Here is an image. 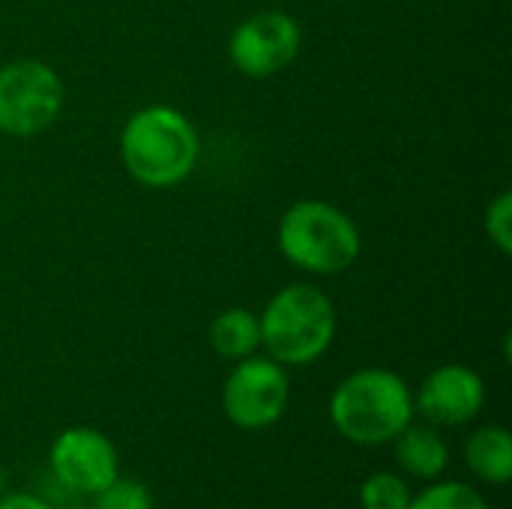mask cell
Wrapping results in <instances>:
<instances>
[{
	"label": "cell",
	"mask_w": 512,
	"mask_h": 509,
	"mask_svg": "<svg viewBox=\"0 0 512 509\" xmlns=\"http://www.w3.org/2000/svg\"><path fill=\"white\" fill-rule=\"evenodd\" d=\"M93 509H153V495L144 483L117 477L93 495Z\"/></svg>",
	"instance_id": "cell-15"
},
{
	"label": "cell",
	"mask_w": 512,
	"mask_h": 509,
	"mask_svg": "<svg viewBox=\"0 0 512 509\" xmlns=\"http://www.w3.org/2000/svg\"><path fill=\"white\" fill-rule=\"evenodd\" d=\"M63 111V81L42 60L0 66V132L30 138L45 132Z\"/></svg>",
	"instance_id": "cell-5"
},
{
	"label": "cell",
	"mask_w": 512,
	"mask_h": 509,
	"mask_svg": "<svg viewBox=\"0 0 512 509\" xmlns=\"http://www.w3.org/2000/svg\"><path fill=\"white\" fill-rule=\"evenodd\" d=\"M48 468L66 492L93 498L120 477V456L105 432L72 426L54 438L48 450Z\"/></svg>",
	"instance_id": "cell-7"
},
{
	"label": "cell",
	"mask_w": 512,
	"mask_h": 509,
	"mask_svg": "<svg viewBox=\"0 0 512 509\" xmlns=\"http://www.w3.org/2000/svg\"><path fill=\"white\" fill-rule=\"evenodd\" d=\"M465 462L483 483L507 486L512 480V435L504 426H480L465 444Z\"/></svg>",
	"instance_id": "cell-11"
},
{
	"label": "cell",
	"mask_w": 512,
	"mask_h": 509,
	"mask_svg": "<svg viewBox=\"0 0 512 509\" xmlns=\"http://www.w3.org/2000/svg\"><path fill=\"white\" fill-rule=\"evenodd\" d=\"M411 489L393 471H378L363 480L360 486V507L363 509H408Z\"/></svg>",
	"instance_id": "cell-14"
},
{
	"label": "cell",
	"mask_w": 512,
	"mask_h": 509,
	"mask_svg": "<svg viewBox=\"0 0 512 509\" xmlns=\"http://www.w3.org/2000/svg\"><path fill=\"white\" fill-rule=\"evenodd\" d=\"M0 509H54L45 498L30 495V492H9L0 495Z\"/></svg>",
	"instance_id": "cell-17"
},
{
	"label": "cell",
	"mask_w": 512,
	"mask_h": 509,
	"mask_svg": "<svg viewBox=\"0 0 512 509\" xmlns=\"http://www.w3.org/2000/svg\"><path fill=\"white\" fill-rule=\"evenodd\" d=\"M486 405L483 378L462 363L438 366L426 375L414 396V414H420L429 426H465L480 417Z\"/></svg>",
	"instance_id": "cell-9"
},
{
	"label": "cell",
	"mask_w": 512,
	"mask_h": 509,
	"mask_svg": "<svg viewBox=\"0 0 512 509\" xmlns=\"http://www.w3.org/2000/svg\"><path fill=\"white\" fill-rule=\"evenodd\" d=\"M390 444L399 468L417 480H441L450 465V447L435 426L408 423Z\"/></svg>",
	"instance_id": "cell-10"
},
{
	"label": "cell",
	"mask_w": 512,
	"mask_h": 509,
	"mask_svg": "<svg viewBox=\"0 0 512 509\" xmlns=\"http://www.w3.org/2000/svg\"><path fill=\"white\" fill-rule=\"evenodd\" d=\"M210 345L219 357L225 360H243V357H252L258 348H261V324H258V315L243 309V306H234V309H225L213 318L210 324Z\"/></svg>",
	"instance_id": "cell-12"
},
{
	"label": "cell",
	"mask_w": 512,
	"mask_h": 509,
	"mask_svg": "<svg viewBox=\"0 0 512 509\" xmlns=\"http://www.w3.org/2000/svg\"><path fill=\"white\" fill-rule=\"evenodd\" d=\"M261 348L282 366H309L327 354L336 339L333 300L306 282L285 285L258 315Z\"/></svg>",
	"instance_id": "cell-3"
},
{
	"label": "cell",
	"mask_w": 512,
	"mask_h": 509,
	"mask_svg": "<svg viewBox=\"0 0 512 509\" xmlns=\"http://www.w3.org/2000/svg\"><path fill=\"white\" fill-rule=\"evenodd\" d=\"M276 240L282 255L312 276L345 273L348 267H354L363 249L354 219L336 204L318 198L291 204L279 219Z\"/></svg>",
	"instance_id": "cell-4"
},
{
	"label": "cell",
	"mask_w": 512,
	"mask_h": 509,
	"mask_svg": "<svg viewBox=\"0 0 512 509\" xmlns=\"http://www.w3.org/2000/svg\"><path fill=\"white\" fill-rule=\"evenodd\" d=\"M201 141L186 114L171 105L135 111L120 132V159L132 180L150 189L183 183L198 165Z\"/></svg>",
	"instance_id": "cell-1"
},
{
	"label": "cell",
	"mask_w": 512,
	"mask_h": 509,
	"mask_svg": "<svg viewBox=\"0 0 512 509\" xmlns=\"http://www.w3.org/2000/svg\"><path fill=\"white\" fill-rule=\"evenodd\" d=\"M333 429L357 447L390 444L414 423V393L390 369H357L330 396Z\"/></svg>",
	"instance_id": "cell-2"
},
{
	"label": "cell",
	"mask_w": 512,
	"mask_h": 509,
	"mask_svg": "<svg viewBox=\"0 0 512 509\" xmlns=\"http://www.w3.org/2000/svg\"><path fill=\"white\" fill-rule=\"evenodd\" d=\"M303 33L300 24L279 9L249 15L228 39V54L246 78H273L294 63Z\"/></svg>",
	"instance_id": "cell-8"
},
{
	"label": "cell",
	"mask_w": 512,
	"mask_h": 509,
	"mask_svg": "<svg viewBox=\"0 0 512 509\" xmlns=\"http://www.w3.org/2000/svg\"><path fill=\"white\" fill-rule=\"evenodd\" d=\"M408 509H489L486 498L462 480H438L420 495H411Z\"/></svg>",
	"instance_id": "cell-13"
},
{
	"label": "cell",
	"mask_w": 512,
	"mask_h": 509,
	"mask_svg": "<svg viewBox=\"0 0 512 509\" xmlns=\"http://www.w3.org/2000/svg\"><path fill=\"white\" fill-rule=\"evenodd\" d=\"M486 234L501 255H512V195L501 192L486 210Z\"/></svg>",
	"instance_id": "cell-16"
},
{
	"label": "cell",
	"mask_w": 512,
	"mask_h": 509,
	"mask_svg": "<svg viewBox=\"0 0 512 509\" xmlns=\"http://www.w3.org/2000/svg\"><path fill=\"white\" fill-rule=\"evenodd\" d=\"M291 399V381L282 363L270 357H243L222 384V411L243 432H264L282 420Z\"/></svg>",
	"instance_id": "cell-6"
}]
</instances>
